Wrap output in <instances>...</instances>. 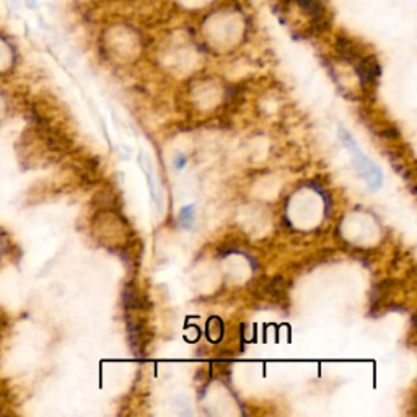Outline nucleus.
I'll use <instances>...</instances> for the list:
<instances>
[{"instance_id": "1", "label": "nucleus", "mask_w": 417, "mask_h": 417, "mask_svg": "<svg viewBox=\"0 0 417 417\" xmlns=\"http://www.w3.org/2000/svg\"><path fill=\"white\" fill-rule=\"evenodd\" d=\"M339 136H341V141L344 143V147H346L347 150L352 153L354 167L357 168L360 177H362L365 181H367L368 188L372 189V191H377V189L382 188L383 174H382V172H380V168L377 167V165H375L372 160H368V158L365 157L362 152H360L357 143H355L352 136L346 131V129H341Z\"/></svg>"}, {"instance_id": "2", "label": "nucleus", "mask_w": 417, "mask_h": 417, "mask_svg": "<svg viewBox=\"0 0 417 417\" xmlns=\"http://www.w3.org/2000/svg\"><path fill=\"white\" fill-rule=\"evenodd\" d=\"M281 7L290 17L300 15L312 30L323 28L326 25V13L318 0H282Z\"/></svg>"}, {"instance_id": "3", "label": "nucleus", "mask_w": 417, "mask_h": 417, "mask_svg": "<svg viewBox=\"0 0 417 417\" xmlns=\"http://www.w3.org/2000/svg\"><path fill=\"white\" fill-rule=\"evenodd\" d=\"M355 70H357L359 79L362 82L364 86H372L377 82L380 75V65L375 58H362L359 59L357 65H355Z\"/></svg>"}, {"instance_id": "4", "label": "nucleus", "mask_w": 417, "mask_h": 417, "mask_svg": "<svg viewBox=\"0 0 417 417\" xmlns=\"http://www.w3.org/2000/svg\"><path fill=\"white\" fill-rule=\"evenodd\" d=\"M194 219V205H186L179 210V220H181V225L189 226Z\"/></svg>"}, {"instance_id": "5", "label": "nucleus", "mask_w": 417, "mask_h": 417, "mask_svg": "<svg viewBox=\"0 0 417 417\" xmlns=\"http://www.w3.org/2000/svg\"><path fill=\"white\" fill-rule=\"evenodd\" d=\"M184 165H186V157H184V155H178L177 160H174V167H177L178 169H183Z\"/></svg>"}]
</instances>
